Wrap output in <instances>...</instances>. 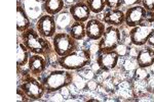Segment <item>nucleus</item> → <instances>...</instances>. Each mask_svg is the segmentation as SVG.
Listing matches in <instances>:
<instances>
[{
    "label": "nucleus",
    "instance_id": "1",
    "mask_svg": "<svg viewBox=\"0 0 154 102\" xmlns=\"http://www.w3.org/2000/svg\"><path fill=\"white\" fill-rule=\"evenodd\" d=\"M20 39L31 54L43 55L49 60L53 53H54L53 43H51L48 38L40 36L37 30L34 28H30L23 33H20Z\"/></svg>",
    "mask_w": 154,
    "mask_h": 102
},
{
    "label": "nucleus",
    "instance_id": "2",
    "mask_svg": "<svg viewBox=\"0 0 154 102\" xmlns=\"http://www.w3.org/2000/svg\"><path fill=\"white\" fill-rule=\"evenodd\" d=\"M39 80L45 89L46 93L51 94L70 86L73 83V74L71 71L67 69H54L45 74H41Z\"/></svg>",
    "mask_w": 154,
    "mask_h": 102
},
{
    "label": "nucleus",
    "instance_id": "3",
    "mask_svg": "<svg viewBox=\"0 0 154 102\" xmlns=\"http://www.w3.org/2000/svg\"><path fill=\"white\" fill-rule=\"evenodd\" d=\"M91 52L88 48H78L75 51L60 56L57 58V64L63 69L67 71H80L91 63Z\"/></svg>",
    "mask_w": 154,
    "mask_h": 102
},
{
    "label": "nucleus",
    "instance_id": "4",
    "mask_svg": "<svg viewBox=\"0 0 154 102\" xmlns=\"http://www.w3.org/2000/svg\"><path fill=\"white\" fill-rule=\"evenodd\" d=\"M154 33V13H150L145 21H143L139 26L131 28L128 33L130 41L133 45L142 47L146 45L148 37Z\"/></svg>",
    "mask_w": 154,
    "mask_h": 102
},
{
    "label": "nucleus",
    "instance_id": "5",
    "mask_svg": "<svg viewBox=\"0 0 154 102\" xmlns=\"http://www.w3.org/2000/svg\"><path fill=\"white\" fill-rule=\"evenodd\" d=\"M18 87H20L26 93L30 101L40 100L46 93L40 80L36 79L35 76L30 73H25L23 74L22 81L18 84Z\"/></svg>",
    "mask_w": 154,
    "mask_h": 102
},
{
    "label": "nucleus",
    "instance_id": "6",
    "mask_svg": "<svg viewBox=\"0 0 154 102\" xmlns=\"http://www.w3.org/2000/svg\"><path fill=\"white\" fill-rule=\"evenodd\" d=\"M53 47L56 55L65 56L79 48V41L73 39L67 32H59L53 37Z\"/></svg>",
    "mask_w": 154,
    "mask_h": 102
},
{
    "label": "nucleus",
    "instance_id": "7",
    "mask_svg": "<svg viewBox=\"0 0 154 102\" xmlns=\"http://www.w3.org/2000/svg\"><path fill=\"white\" fill-rule=\"evenodd\" d=\"M122 43V35L118 27L108 26L106 27L105 33L99 41L98 52L112 51Z\"/></svg>",
    "mask_w": 154,
    "mask_h": 102
},
{
    "label": "nucleus",
    "instance_id": "8",
    "mask_svg": "<svg viewBox=\"0 0 154 102\" xmlns=\"http://www.w3.org/2000/svg\"><path fill=\"white\" fill-rule=\"evenodd\" d=\"M35 29L39 35L44 38H53V37L58 33V28H57L56 16H51V14L44 13L38 17L36 22Z\"/></svg>",
    "mask_w": 154,
    "mask_h": 102
},
{
    "label": "nucleus",
    "instance_id": "9",
    "mask_svg": "<svg viewBox=\"0 0 154 102\" xmlns=\"http://www.w3.org/2000/svg\"><path fill=\"white\" fill-rule=\"evenodd\" d=\"M149 16V12L144 8L143 5L128 6L125 10V25L128 28H135L139 26L143 21H145Z\"/></svg>",
    "mask_w": 154,
    "mask_h": 102
},
{
    "label": "nucleus",
    "instance_id": "10",
    "mask_svg": "<svg viewBox=\"0 0 154 102\" xmlns=\"http://www.w3.org/2000/svg\"><path fill=\"white\" fill-rule=\"evenodd\" d=\"M120 55L116 50L98 52L97 55V64L102 71H110L116 68Z\"/></svg>",
    "mask_w": 154,
    "mask_h": 102
},
{
    "label": "nucleus",
    "instance_id": "11",
    "mask_svg": "<svg viewBox=\"0 0 154 102\" xmlns=\"http://www.w3.org/2000/svg\"><path fill=\"white\" fill-rule=\"evenodd\" d=\"M86 37L91 41H100L105 33L106 26L98 19H89L85 23Z\"/></svg>",
    "mask_w": 154,
    "mask_h": 102
},
{
    "label": "nucleus",
    "instance_id": "12",
    "mask_svg": "<svg viewBox=\"0 0 154 102\" xmlns=\"http://www.w3.org/2000/svg\"><path fill=\"white\" fill-rule=\"evenodd\" d=\"M28 71L33 76H41L48 66V59L43 55L31 54L28 61Z\"/></svg>",
    "mask_w": 154,
    "mask_h": 102
},
{
    "label": "nucleus",
    "instance_id": "13",
    "mask_svg": "<svg viewBox=\"0 0 154 102\" xmlns=\"http://www.w3.org/2000/svg\"><path fill=\"white\" fill-rule=\"evenodd\" d=\"M69 12L71 13L72 17L75 22H81V23H86L91 16V11L89 9L88 5L84 0L77 2L68 8Z\"/></svg>",
    "mask_w": 154,
    "mask_h": 102
},
{
    "label": "nucleus",
    "instance_id": "14",
    "mask_svg": "<svg viewBox=\"0 0 154 102\" xmlns=\"http://www.w3.org/2000/svg\"><path fill=\"white\" fill-rule=\"evenodd\" d=\"M135 59L139 68H149L154 66V48L144 45L138 49Z\"/></svg>",
    "mask_w": 154,
    "mask_h": 102
},
{
    "label": "nucleus",
    "instance_id": "15",
    "mask_svg": "<svg viewBox=\"0 0 154 102\" xmlns=\"http://www.w3.org/2000/svg\"><path fill=\"white\" fill-rule=\"evenodd\" d=\"M102 22L108 26L120 27L125 25V12L121 9H111L106 8L104 11Z\"/></svg>",
    "mask_w": 154,
    "mask_h": 102
},
{
    "label": "nucleus",
    "instance_id": "16",
    "mask_svg": "<svg viewBox=\"0 0 154 102\" xmlns=\"http://www.w3.org/2000/svg\"><path fill=\"white\" fill-rule=\"evenodd\" d=\"M30 28H32L30 17L22 1L18 0V3H17V31L19 33H23Z\"/></svg>",
    "mask_w": 154,
    "mask_h": 102
},
{
    "label": "nucleus",
    "instance_id": "17",
    "mask_svg": "<svg viewBox=\"0 0 154 102\" xmlns=\"http://www.w3.org/2000/svg\"><path fill=\"white\" fill-rule=\"evenodd\" d=\"M41 7L45 13L57 16L65 9L66 4L64 0H43Z\"/></svg>",
    "mask_w": 154,
    "mask_h": 102
},
{
    "label": "nucleus",
    "instance_id": "18",
    "mask_svg": "<svg viewBox=\"0 0 154 102\" xmlns=\"http://www.w3.org/2000/svg\"><path fill=\"white\" fill-rule=\"evenodd\" d=\"M30 51L28 50L25 44L21 40L18 41V60H17V66H18V73L21 71V68H23L25 66L28 64V61H29V58H30Z\"/></svg>",
    "mask_w": 154,
    "mask_h": 102
},
{
    "label": "nucleus",
    "instance_id": "19",
    "mask_svg": "<svg viewBox=\"0 0 154 102\" xmlns=\"http://www.w3.org/2000/svg\"><path fill=\"white\" fill-rule=\"evenodd\" d=\"M69 35L73 39L77 41H81L86 37V29H85V23L81 22H74L70 26L68 30Z\"/></svg>",
    "mask_w": 154,
    "mask_h": 102
},
{
    "label": "nucleus",
    "instance_id": "20",
    "mask_svg": "<svg viewBox=\"0 0 154 102\" xmlns=\"http://www.w3.org/2000/svg\"><path fill=\"white\" fill-rule=\"evenodd\" d=\"M84 1L88 5L91 13L100 14L105 11V9L107 8L105 0H84Z\"/></svg>",
    "mask_w": 154,
    "mask_h": 102
},
{
    "label": "nucleus",
    "instance_id": "21",
    "mask_svg": "<svg viewBox=\"0 0 154 102\" xmlns=\"http://www.w3.org/2000/svg\"><path fill=\"white\" fill-rule=\"evenodd\" d=\"M106 7L111 9H120L125 5V0H105Z\"/></svg>",
    "mask_w": 154,
    "mask_h": 102
},
{
    "label": "nucleus",
    "instance_id": "22",
    "mask_svg": "<svg viewBox=\"0 0 154 102\" xmlns=\"http://www.w3.org/2000/svg\"><path fill=\"white\" fill-rule=\"evenodd\" d=\"M141 3L150 13H154V0H141Z\"/></svg>",
    "mask_w": 154,
    "mask_h": 102
},
{
    "label": "nucleus",
    "instance_id": "23",
    "mask_svg": "<svg viewBox=\"0 0 154 102\" xmlns=\"http://www.w3.org/2000/svg\"><path fill=\"white\" fill-rule=\"evenodd\" d=\"M17 101L19 102H28L30 101V99L28 98V96L26 95V93L22 90L20 87L17 88Z\"/></svg>",
    "mask_w": 154,
    "mask_h": 102
},
{
    "label": "nucleus",
    "instance_id": "24",
    "mask_svg": "<svg viewBox=\"0 0 154 102\" xmlns=\"http://www.w3.org/2000/svg\"><path fill=\"white\" fill-rule=\"evenodd\" d=\"M146 82H148V91L154 93V74L149 76V78L146 80Z\"/></svg>",
    "mask_w": 154,
    "mask_h": 102
},
{
    "label": "nucleus",
    "instance_id": "25",
    "mask_svg": "<svg viewBox=\"0 0 154 102\" xmlns=\"http://www.w3.org/2000/svg\"><path fill=\"white\" fill-rule=\"evenodd\" d=\"M146 45L154 48V33H152V34L150 35V36L148 37L147 42H146Z\"/></svg>",
    "mask_w": 154,
    "mask_h": 102
},
{
    "label": "nucleus",
    "instance_id": "26",
    "mask_svg": "<svg viewBox=\"0 0 154 102\" xmlns=\"http://www.w3.org/2000/svg\"><path fill=\"white\" fill-rule=\"evenodd\" d=\"M141 3V0H125V5H137V4Z\"/></svg>",
    "mask_w": 154,
    "mask_h": 102
},
{
    "label": "nucleus",
    "instance_id": "27",
    "mask_svg": "<svg viewBox=\"0 0 154 102\" xmlns=\"http://www.w3.org/2000/svg\"><path fill=\"white\" fill-rule=\"evenodd\" d=\"M64 1H65L66 6H68V8H69V7H70L71 5H73V4L77 3V2L81 1V0H64Z\"/></svg>",
    "mask_w": 154,
    "mask_h": 102
},
{
    "label": "nucleus",
    "instance_id": "28",
    "mask_svg": "<svg viewBox=\"0 0 154 102\" xmlns=\"http://www.w3.org/2000/svg\"><path fill=\"white\" fill-rule=\"evenodd\" d=\"M37 1H39V0H37ZM42 1H43V0H42Z\"/></svg>",
    "mask_w": 154,
    "mask_h": 102
}]
</instances>
